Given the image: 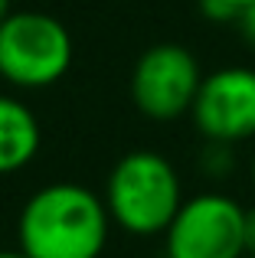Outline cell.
Instances as JSON below:
<instances>
[{
  "label": "cell",
  "mask_w": 255,
  "mask_h": 258,
  "mask_svg": "<svg viewBox=\"0 0 255 258\" xmlns=\"http://www.w3.org/2000/svg\"><path fill=\"white\" fill-rule=\"evenodd\" d=\"M193 127L203 141L242 144L255 138V69L226 66L203 76L190 108Z\"/></svg>",
  "instance_id": "cell-6"
},
{
  "label": "cell",
  "mask_w": 255,
  "mask_h": 258,
  "mask_svg": "<svg viewBox=\"0 0 255 258\" xmlns=\"http://www.w3.org/2000/svg\"><path fill=\"white\" fill-rule=\"evenodd\" d=\"M245 4H252V0H200V10H203V17L216 20V23H229L239 17Z\"/></svg>",
  "instance_id": "cell-8"
},
{
  "label": "cell",
  "mask_w": 255,
  "mask_h": 258,
  "mask_svg": "<svg viewBox=\"0 0 255 258\" xmlns=\"http://www.w3.org/2000/svg\"><path fill=\"white\" fill-rule=\"evenodd\" d=\"M249 173H252V186H255V154H252V164H249Z\"/></svg>",
  "instance_id": "cell-13"
},
{
  "label": "cell",
  "mask_w": 255,
  "mask_h": 258,
  "mask_svg": "<svg viewBox=\"0 0 255 258\" xmlns=\"http://www.w3.org/2000/svg\"><path fill=\"white\" fill-rule=\"evenodd\" d=\"M236 23H239V33H242V39L255 49V0H252V4H245L242 10H239Z\"/></svg>",
  "instance_id": "cell-9"
},
{
  "label": "cell",
  "mask_w": 255,
  "mask_h": 258,
  "mask_svg": "<svg viewBox=\"0 0 255 258\" xmlns=\"http://www.w3.org/2000/svg\"><path fill=\"white\" fill-rule=\"evenodd\" d=\"M0 258H26V255L20 252V248H13V252H0Z\"/></svg>",
  "instance_id": "cell-11"
},
{
  "label": "cell",
  "mask_w": 255,
  "mask_h": 258,
  "mask_svg": "<svg viewBox=\"0 0 255 258\" xmlns=\"http://www.w3.org/2000/svg\"><path fill=\"white\" fill-rule=\"evenodd\" d=\"M203 72L186 46L154 43L141 52L131 72V101L151 121H177L190 114Z\"/></svg>",
  "instance_id": "cell-5"
},
{
  "label": "cell",
  "mask_w": 255,
  "mask_h": 258,
  "mask_svg": "<svg viewBox=\"0 0 255 258\" xmlns=\"http://www.w3.org/2000/svg\"><path fill=\"white\" fill-rule=\"evenodd\" d=\"M72 36L43 10H10L0 20V79L26 92L49 88L72 66Z\"/></svg>",
  "instance_id": "cell-3"
},
{
  "label": "cell",
  "mask_w": 255,
  "mask_h": 258,
  "mask_svg": "<svg viewBox=\"0 0 255 258\" xmlns=\"http://www.w3.org/2000/svg\"><path fill=\"white\" fill-rule=\"evenodd\" d=\"M239 258H255V255H239Z\"/></svg>",
  "instance_id": "cell-14"
},
{
  "label": "cell",
  "mask_w": 255,
  "mask_h": 258,
  "mask_svg": "<svg viewBox=\"0 0 255 258\" xmlns=\"http://www.w3.org/2000/svg\"><path fill=\"white\" fill-rule=\"evenodd\" d=\"M7 13H10V0H0V20H4Z\"/></svg>",
  "instance_id": "cell-12"
},
{
  "label": "cell",
  "mask_w": 255,
  "mask_h": 258,
  "mask_svg": "<svg viewBox=\"0 0 255 258\" xmlns=\"http://www.w3.org/2000/svg\"><path fill=\"white\" fill-rule=\"evenodd\" d=\"M108 235L105 200L69 180L39 186L17 219V248L26 258H102Z\"/></svg>",
  "instance_id": "cell-1"
},
{
  "label": "cell",
  "mask_w": 255,
  "mask_h": 258,
  "mask_svg": "<svg viewBox=\"0 0 255 258\" xmlns=\"http://www.w3.org/2000/svg\"><path fill=\"white\" fill-rule=\"evenodd\" d=\"M102 200L111 216V226L138 239H151V235H164L167 222L183 203V186L164 154L131 151L111 167Z\"/></svg>",
  "instance_id": "cell-2"
},
{
  "label": "cell",
  "mask_w": 255,
  "mask_h": 258,
  "mask_svg": "<svg viewBox=\"0 0 255 258\" xmlns=\"http://www.w3.org/2000/svg\"><path fill=\"white\" fill-rule=\"evenodd\" d=\"M43 134L30 108L13 95H0V176L17 173L33 164Z\"/></svg>",
  "instance_id": "cell-7"
},
{
  "label": "cell",
  "mask_w": 255,
  "mask_h": 258,
  "mask_svg": "<svg viewBox=\"0 0 255 258\" xmlns=\"http://www.w3.org/2000/svg\"><path fill=\"white\" fill-rule=\"evenodd\" d=\"M242 245H245V255H255V206L245 209V219H242Z\"/></svg>",
  "instance_id": "cell-10"
},
{
  "label": "cell",
  "mask_w": 255,
  "mask_h": 258,
  "mask_svg": "<svg viewBox=\"0 0 255 258\" xmlns=\"http://www.w3.org/2000/svg\"><path fill=\"white\" fill-rule=\"evenodd\" d=\"M245 206L229 193L206 189L197 193L173 213L164 229V258H239Z\"/></svg>",
  "instance_id": "cell-4"
}]
</instances>
